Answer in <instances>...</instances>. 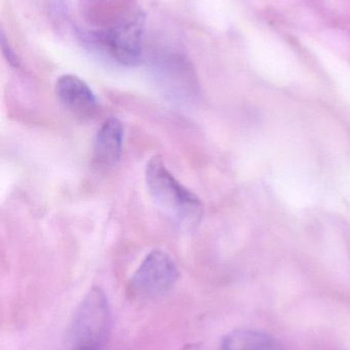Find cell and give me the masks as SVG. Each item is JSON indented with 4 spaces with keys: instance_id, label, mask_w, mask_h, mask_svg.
<instances>
[{
    "instance_id": "obj_1",
    "label": "cell",
    "mask_w": 350,
    "mask_h": 350,
    "mask_svg": "<svg viewBox=\"0 0 350 350\" xmlns=\"http://www.w3.org/2000/svg\"><path fill=\"white\" fill-rule=\"evenodd\" d=\"M145 177L152 199L164 213L183 226L199 224L203 214L201 200L175 178L162 158L149 160Z\"/></svg>"
},
{
    "instance_id": "obj_2",
    "label": "cell",
    "mask_w": 350,
    "mask_h": 350,
    "mask_svg": "<svg viewBox=\"0 0 350 350\" xmlns=\"http://www.w3.org/2000/svg\"><path fill=\"white\" fill-rule=\"evenodd\" d=\"M111 329V310L104 290H88L74 312L69 337L74 349H100L108 340Z\"/></svg>"
},
{
    "instance_id": "obj_3",
    "label": "cell",
    "mask_w": 350,
    "mask_h": 350,
    "mask_svg": "<svg viewBox=\"0 0 350 350\" xmlns=\"http://www.w3.org/2000/svg\"><path fill=\"white\" fill-rule=\"evenodd\" d=\"M180 278L172 257L164 251L154 250L145 257L129 283L132 291L143 297H154L170 291Z\"/></svg>"
},
{
    "instance_id": "obj_4",
    "label": "cell",
    "mask_w": 350,
    "mask_h": 350,
    "mask_svg": "<svg viewBox=\"0 0 350 350\" xmlns=\"http://www.w3.org/2000/svg\"><path fill=\"white\" fill-rule=\"evenodd\" d=\"M145 16L141 12L121 21L103 34V41L111 57L127 67L138 65L143 57Z\"/></svg>"
},
{
    "instance_id": "obj_5",
    "label": "cell",
    "mask_w": 350,
    "mask_h": 350,
    "mask_svg": "<svg viewBox=\"0 0 350 350\" xmlns=\"http://www.w3.org/2000/svg\"><path fill=\"white\" fill-rule=\"evenodd\" d=\"M55 94L64 108L77 116H90L97 108V98L90 86L77 76L66 74L55 82Z\"/></svg>"
},
{
    "instance_id": "obj_6",
    "label": "cell",
    "mask_w": 350,
    "mask_h": 350,
    "mask_svg": "<svg viewBox=\"0 0 350 350\" xmlns=\"http://www.w3.org/2000/svg\"><path fill=\"white\" fill-rule=\"evenodd\" d=\"M123 127L114 117L105 120L97 133L94 159L99 166L111 167L119 161L123 152Z\"/></svg>"
},
{
    "instance_id": "obj_7",
    "label": "cell",
    "mask_w": 350,
    "mask_h": 350,
    "mask_svg": "<svg viewBox=\"0 0 350 350\" xmlns=\"http://www.w3.org/2000/svg\"><path fill=\"white\" fill-rule=\"evenodd\" d=\"M222 350H277L275 340L268 335L250 330H238L224 337Z\"/></svg>"
},
{
    "instance_id": "obj_8",
    "label": "cell",
    "mask_w": 350,
    "mask_h": 350,
    "mask_svg": "<svg viewBox=\"0 0 350 350\" xmlns=\"http://www.w3.org/2000/svg\"><path fill=\"white\" fill-rule=\"evenodd\" d=\"M1 46L2 51H3V55H5L8 61L10 62L12 66H18V59H16V55H14V51H12V49H10L8 43L6 42V39L5 37H4V34H2Z\"/></svg>"
},
{
    "instance_id": "obj_9",
    "label": "cell",
    "mask_w": 350,
    "mask_h": 350,
    "mask_svg": "<svg viewBox=\"0 0 350 350\" xmlns=\"http://www.w3.org/2000/svg\"><path fill=\"white\" fill-rule=\"evenodd\" d=\"M74 350H100V349H90V347H79V349H74Z\"/></svg>"
},
{
    "instance_id": "obj_10",
    "label": "cell",
    "mask_w": 350,
    "mask_h": 350,
    "mask_svg": "<svg viewBox=\"0 0 350 350\" xmlns=\"http://www.w3.org/2000/svg\"><path fill=\"white\" fill-rule=\"evenodd\" d=\"M185 350H197V349H195V347H193V345H191V347H187V349Z\"/></svg>"
}]
</instances>
